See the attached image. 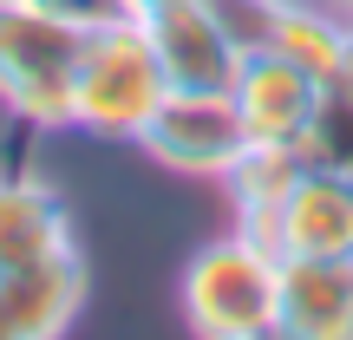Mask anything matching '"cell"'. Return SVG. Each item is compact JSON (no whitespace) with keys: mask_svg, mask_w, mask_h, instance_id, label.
Returning a JSON list of instances; mask_svg holds the SVG:
<instances>
[{"mask_svg":"<svg viewBox=\"0 0 353 340\" xmlns=\"http://www.w3.org/2000/svg\"><path fill=\"white\" fill-rule=\"evenodd\" d=\"M164 92H170L164 59H157V46H151L138 13H118V20H105V26H85L79 72H72V131L138 144V131L151 125Z\"/></svg>","mask_w":353,"mask_h":340,"instance_id":"6da1fadb","label":"cell"},{"mask_svg":"<svg viewBox=\"0 0 353 340\" xmlns=\"http://www.w3.org/2000/svg\"><path fill=\"white\" fill-rule=\"evenodd\" d=\"M85 26L52 20L33 0H0V105L33 131H72V72Z\"/></svg>","mask_w":353,"mask_h":340,"instance_id":"7a4b0ae2","label":"cell"},{"mask_svg":"<svg viewBox=\"0 0 353 340\" xmlns=\"http://www.w3.org/2000/svg\"><path fill=\"white\" fill-rule=\"evenodd\" d=\"M281 314V255L255 249L249 236H223L196 249L183 268V321L203 340H262Z\"/></svg>","mask_w":353,"mask_h":340,"instance_id":"3957f363","label":"cell"},{"mask_svg":"<svg viewBox=\"0 0 353 340\" xmlns=\"http://www.w3.org/2000/svg\"><path fill=\"white\" fill-rule=\"evenodd\" d=\"M138 144H144L164 170L223 177L242 151H249V131H242L236 92H190V86H170L164 105L151 112V125L138 131Z\"/></svg>","mask_w":353,"mask_h":340,"instance_id":"277c9868","label":"cell"},{"mask_svg":"<svg viewBox=\"0 0 353 340\" xmlns=\"http://www.w3.org/2000/svg\"><path fill=\"white\" fill-rule=\"evenodd\" d=\"M229 92H236L249 144H301L321 105V79L301 72L294 59H281V52H249L229 79Z\"/></svg>","mask_w":353,"mask_h":340,"instance_id":"5b68a950","label":"cell"},{"mask_svg":"<svg viewBox=\"0 0 353 340\" xmlns=\"http://www.w3.org/2000/svg\"><path fill=\"white\" fill-rule=\"evenodd\" d=\"M281 262H334L353 255V170L307 164L275 210Z\"/></svg>","mask_w":353,"mask_h":340,"instance_id":"8992f818","label":"cell"},{"mask_svg":"<svg viewBox=\"0 0 353 340\" xmlns=\"http://www.w3.org/2000/svg\"><path fill=\"white\" fill-rule=\"evenodd\" d=\"M144 33H151L157 59H164V79L170 86H190V92H229L242 52L229 46V33L216 26V13L203 0H164V7L138 13Z\"/></svg>","mask_w":353,"mask_h":340,"instance_id":"52a82bcc","label":"cell"},{"mask_svg":"<svg viewBox=\"0 0 353 340\" xmlns=\"http://www.w3.org/2000/svg\"><path fill=\"white\" fill-rule=\"evenodd\" d=\"M79 301H85V262H79V249L7 268L0 275V340H46V334L72 328Z\"/></svg>","mask_w":353,"mask_h":340,"instance_id":"ba28073f","label":"cell"},{"mask_svg":"<svg viewBox=\"0 0 353 340\" xmlns=\"http://www.w3.org/2000/svg\"><path fill=\"white\" fill-rule=\"evenodd\" d=\"M275 334L353 340V255H334V262H281Z\"/></svg>","mask_w":353,"mask_h":340,"instance_id":"9c48e42d","label":"cell"},{"mask_svg":"<svg viewBox=\"0 0 353 340\" xmlns=\"http://www.w3.org/2000/svg\"><path fill=\"white\" fill-rule=\"evenodd\" d=\"M59 249H72V216H65L59 190L26 170H0V275L46 262Z\"/></svg>","mask_w":353,"mask_h":340,"instance_id":"30bf717a","label":"cell"},{"mask_svg":"<svg viewBox=\"0 0 353 340\" xmlns=\"http://www.w3.org/2000/svg\"><path fill=\"white\" fill-rule=\"evenodd\" d=\"M347 39H353V20L334 7V0H327V7H321V0H281V20H275L268 52L294 59L301 72H314V79H327L334 66H341Z\"/></svg>","mask_w":353,"mask_h":340,"instance_id":"8fae6325","label":"cell"},{"mask_svg":"<svg viewBox=\"0 0 353 340\" xmlns=\"http://www.w3.org/2000/svg\"><path fill=\"white\" fill-rule=\"evenodd\" d=\"M301 157L307 164H327V170H353V99L347 92L321 86V105H314V125L301 138Z\"/></svg>","mask_w":353,"mask_h":340,"instance_id":"7c38bea8","label":"cell"},{"mask_svg":"<svg viewBox=\"0 0 353 340\" xmlns=\"http://www.w3.org/2000/svg\"><path fill=\"white\" fill-rule=\"evenodd\" d=\"M216 13V26L229 33V46L249 59V52H268L275 39V20H281V0H203Z\"/></svg>","mask_w":353,"mask_h":340,"instance_id":"4fadbf2b","label":"cell"},{"mask_svg":"<svg viewBox=\"0 0 353 340\" xmlns=\"http://www.w3.org/2000/svg\"><path fill=\"white\" fill-rule=\"evenodd\" d=\"M33 7H46L52 20H65V26H105V20H118V13H131V0H33Z\"/></svg>","mask_w":353,"mask_h":340,"instance_id":"5bb4252c","label":"cell"},{"mask_svg":"<svg viewBox=\"0 0 353 340\" xmlns=\"http://www.w3.org/2000/svg\"><path fill=\"white\" fill-rule=\"evenodd\" d=\"M151 7H164V0H131V13H151Z\"/></svg>","mask_w":353,"mask_h":340,"instance_id":"9a60e30c","label":"cell"},{"mask_svg":"<svg viewBox=\"0 0 353 340\" xmlns=\"http://www.w3.org/2000/svg\"><path fill=\"white\" fill-rule=\"evenodd\" d=\"M334 7H341V13H347V20H353V0H334Z\"/></svg>","mask_w":353,"mask_h":340,"instance_id":"2e32d148","label":"cell"}]
</instances>
